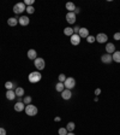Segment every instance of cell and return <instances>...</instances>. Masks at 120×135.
<instances>
[{
  "instance_id": "cell-11",
  "label": "cell",
  "mask_w": 120,
  "mask_h": 135,
  "mask_svg": "<svg viewBox=\"0 0 120 135\" xmlns=\"http://www.w3.org/2000/svg\"><path fill=\"white\" fill-rule=\"evenodd\" d=\"M18 23H19L20 25H23V27H27V25L30 23V20H29L28 16H22L20 18H18Z\"/></svg>"
},
{
  "instance_id": "cell-18",
  "label": "cell",
  "mask_w": 120,
  "mask_h": 135,
  "mask_svg": "<svg viewBox=\"0 0 120 135\" xmlns=\"http://www.w3.org/2000/svg\"><path fill=\"white\" fill-rule=\"evenodd\" d=\"M112 58H113V62L120 63V51H115L114 53L112 54Z\"/></svg>"
},
{
  "instance_id": "cell-20",
  "label": "cell",
  "mask_w": 120,
  "mask_h": 135,
  "mask_svg": "<svg viewBox=\"0 0 120 135\" xmlns=\"http://www.w3.org/2000/svg\"><path fill=\"white\" fill-rule=\"evenodd\" d=\"M55 89H56V92L61 93L62 90L65 89V86H64V83H61V82H58V83H56V86H55Z\"/></svg>"
},
{
  "instance_id": "cell-34",
  "label": "cell",
  "mask_w": 120,
  "mask_h": 135,
  "mask_svg": "<svg viewBox=\"0 0 120 135\" xmlns=\"http://www.w3.org/2000/svg\"><path fill=\"white\" fill-rule=\"evenodd\" d=\"M100 94H101V89H100V88H97V89L95 90V95H96V97H98Z\"/></svg>"
},
{
  "instance_id": "cell-10",
  "label": "cell",
  "mask_w": 120,
  "mask_h": 135,
  "mask_svg": "<svg viewBox=\"0 0 120 135\" xmlns=\"http://www.w3.org/2000/svg\"><path fill=\"white\" fill-rule=\"evenodd\" d=\"M14 110H16L17 112H22L25 110V104L23 101H17L16 104H14Z\"/></svg>"
},
{
  "instance_id": "cell-3",
  "label": "cell",
  "mask_w": 120,
  "mask_h": 135,
  "mask_svg": "<svg viewBox=\"0 0 120 135\" xmlns=\"http://www.w3.org/2000/svg\"><path fill=\"white\" fill-rule=\"evenodd\" d=\"M34 65H35V68H36L37 70H43L46 66V62L43 58H36L35 60H34Z\"/></svg>"
},
{
  "instance_id": "cell-23",
  "label": "cell",
  "mask_w": 120,
  "mask_h": 135,
  "mask_svg": "<svg viewBox=\"0 0 120 135\" xmlns=\"http://www.w3.org/2000/svg\"><path fill=\"white\" fill-rule=\"evenodd\" d=\"M76 128V126H75V123L73 122H69L67 123V126H66V129H67V132H73V129Z\"/></svg>"
},
{
  "instance_id": "cell-24",
  "label": "cell",
  "mask_w": 120,
  "mask_h": 135,
  "mask_svg": "<svg viewBox=\"0 0 120 135\" xmlns=\"http://www.w3.org/2000/svg\"><path fill=\"white\" fill-rule=\"evenodd\" d=\"M13 87H14V84L12 83V82H10V81H7V82L5 83V88H6L7 90H12V88H13Z\"/></svg>"
},
{
  "instance_id": "cell-14",
  "label": "cell",
  "mask_w": 120,
  "mask_h": 135,
  "mask_svg": "<svg viewBox=\"0 0 120 135\" xmlns=\"http://www.w3.org/2000/svg\"><path fill=\"white\" fill-rule=\"evenodd\" d=\"M28 58L30 59V60H35V59L37 58V52L35 50H33V48L29 50L28 51Z\"/></svg>"
},
{
  "instance_id": "cell-33",
  "label": "cell",
  "mask_w": 120,
  "mask_h": 135,
  "mask_svg": "<svg viewBox=\"0 0 120 135\" xmlns=\"http://www.w3.org/2000/svg\"><path fill=\"white\" fill-rule=\"evenodd\" d=\"M0 135H6V130L4 128H0Z\"/></svg>"
},
{
  "instance_id": "cell-25",
  "label": "cell",
  "mask_w": 120,
  "mask_h": 135,
  "mask_svg": "<svg viewBox=\"0 0 120 135\" xmlns=\"http://www.w3.org/2000/svg\"><path fill=\"white\" fill-rule=\"evenodd\" d=\"M58 133H59V135H67V129L66 128H59V130H58Z\"/></svg>"
},
{
  "instance_id": "cell-1",
  "label": "cell",
  "mask_w": 120,
  "mask_h": 135,
  "mask_svg": "<svg viewBox=\"0 0 120 135\" xmlns=\"http://www.w3.org/2000/svg\"><path fill=\"white\" fill-rule=\"evenodd\" d=\"M42 79V75L40 71H33V73L29 74V82H31V83H37V82H40Z\"/></svg>"
},
{
  "instance_id": "cell-31",
  "label": "cell",
  "mask_w": 120,
  "mask_h": 135,
  "mask_svg": "<svg viewBox=\"0 0 120 135\" xmlns=\"http://www.w3.org/2000/svg\"><path fill=\"white\" fill-rule=\"evenodd\" d=\"M114 40H117V41H119V40H120V31H119V33H115L114 34Z\"/></svg>"
},
{
  "instance_id": "cell-15",
  "label": "cell",
  "mask_w": 120,
  "mask_h": 135,
  "mask_svg": "<svg viewBox=\"0 0 120 135\" xmlns=\"http://www.w3.org/2000/svg\"><path fill=\"white\" fill-rule=\"evenodd\" d=\"M78 35H79V37H88L89 36V31H88L87 28H81Z\"/></svg>"
},
{
  "instance_id": "cell-21",
  "label": "cell",
  "mask_w": 120,
  "mask_h": 135,
  "mask_svg": "<svg viewBox=\"0 0 120 135\" xmlns=\"http://www.w3.org/2000/svg\"><path fill=\"white\" fill-rule=\"evenodd\" d=\"M14 93H16L17 97H23L24 95V89H23L22 87H17L16 90H14Z\"/></svg>"
},
{
  "instance_id": "cell-36",
  "label": "cell",
  "mask_w": 120,
  "mask_h": 135,
  "mask_svg": "<svg viewBox=\"0 0 120 135\" xmlns=\"http://www.w3.org/2000/svg\"><path fill=\"white\" fill-rule=\"evenodd\" d=\"M54 121H55V122H60V121H61V118H60V117H55V118H54Z\"/></svg>"
},
{
  "instance_id": "cell-6",
  "label": "cell",
  "mask_w": 120,
  "mask_h": 135,
  "mask_svg": "<svg viewBox=\"0 0 120 135\" xmlns=\"http://www.w3.org/2000/svg\"><path fill=\"white\" fill-rule=\"evenodd\" d=\"M96 41H97L98 44H106V42L108 41V36H107L105 33H100V34H97V36H96Z\"/></svg>"
},
{
  "instance_id": "cell-27",
  "label": "cell",
  "mask_w": 120,
  "mask_h": 135,
  "mask_svg": "<svg viewBox=\"0 0 120 135\" xmlns=\"http://www.w3.org/2000/svg\"><path fill=\"white\" fill-rule=\"evenodd\" d=\"M87 41L89 42V44H92V42H95V41H96V37H95V36H92V35H89V36L87 37Z\"/></svg>"
},
{
  "instance_id": "cell-16",
  "label": "cell",
  "mask_w": 120,
  "mask_h": 135,
  "mask_svg": "<svg viewBox=\"0 0 120 135\" xmlns=\"http://www.w3.org/2000/svg\"><path fill=\"white\" fill-rule=\"evenodd\" d=\"M7 24L10 27H16L18 24V18H14V17H11V18H8L7 20Z\"/></svg>"
},
{
  "instance_id": "cell-12",
  "label": "cell",
  "mask_w": 120,
  "mask_h": 135,
  "mask_svg": "<svg viewBox=\"0 0 120 135\" xmlns=\"http://www.w3.org/2000/svg\"><path fill=\"white\" fill-rule=\"evenodd\" d=\"M71 97H72V93H71L70 89H66V88H65L61 92V98L64 99V100H69V99H71Z\"/></svg>"
},
{
  "instance_id": "cell-13",
  "label": "cell",
  "mask_w": 120,
  "mask_h": 135,
  "mask_svg": "<svg viewBox=\"0 0 120 135\" xmlns=\"http://www.w3.org/2000/svg\"><path fill=\"white\" fill-rule=\"evenodd\" d=\"M106 52L108 54H113L115 52V46L114 44H112V42H108L106 45Z\"/></svg>"
},
{
  "instance_id": "cell-2",
  "label": "cell",
  "mask_w": 120,
  "mask_h": 135,
  "mask_svg": "<svg viewBox=\"0 0 120 135\" xmlns=\"http://www.w3.org/2000/svg\"><path fill=\"white\" fill-rule=\"evenodd\" d=\"M25 113L28 116H36L37 115V107L35 106V105H33V104H29V105H25Z\"/></svg>"
},
{
  "instance_id": "cell-19",
  "label": "cell",
  "mask_w": 120,
  "mask_h": 135,
  "mask_svg": "<svg viewBox=\"0 0 120 135\" xmlns=\"http://www.w3.org/2000/svg\"><path fill=\"white\" fill-rule=\"evenodd\" d=\"M64 34H65V35H67V36H70V37H71L75 33H73V29H72V28L67 27V28H65V29H64Z\"/></svg>"
},
{
  "instance_id": "cell-9",
  "label": "cell",
  "mask_w": 120,
  "mask_h": 135,
  "mask_svg": "<svg viewBox=\"0 0 120 135\" xmlns=\"http://www.w3.org/2000/svg\"><path fill=\"white\" fill-rule=\"evenodd\" d=\"M101 60H102V63H105V64H111V63L113 62V58H112V54H103V56L101 57Z\"/></svg>"
},
{
  "instance_id": "cell-5",
  "label": "cell",
  "mask_w": 120,
  "mask_h": 135,
  "mask_svg": "<svg viewBox=\"0 0 120 135\" xmlns=\"http://www.w3.org/2000/svg\"><path fill=\"white\" fill-rule=\"evenodd\" d=\"M25 10H27V6H25L24 3H17L16 5L13 6V12L14 13H22V12H24Z\"/></svg>"
},
{
  "instance_id": "cell-37",
  "label": "cell",
  "mask_w": 120,
  "mask_h": 135,
  "mask_svg": "<svg viewBox=\"0 0 120 135\" xmlns=\"http://www.w3.org/2000/svg\"><path fill=\"white\" fill-rule=\"evenodd\" d=\"M67 135H75V134H73L72 132H69V133H67Z\"/></svg>"
},
{
  "instance_id": "cell-4",
  "label": "cell",
  "mask_w": 120,
  "mask_h": 135,
  "mask_svg": "<svg viewBox=\"0 0 120 135\" xmlns=\"http://www.w3.org/2000/svg\"><path fill=\"white\" fill-rule=\"evenodd\" d=\"M64 86L66 89H72V88H75L76 86V80L73 79V77H66V80H65L64 82Z\"/></svg>"
},
{
  "instance_id": "cell-8",
  "label": "cell",
  "mask_w": 120,
  "mask_h": 135,
  "mask_svg": "<svg viewBox=\"0 0 120 135\" xmlns=\"http://www.w3.org/2000/svg\"><path fill=\"white\" fill-rule=\"evenodd\" d=\"M70 41H71V44H72L73 46H77V45L81 44V37H79L78 34H73L72 36L70 37Z\"/></svg>"
},
{
  "instance_id": "cell-7",
  "label": "cell",
  "mask_w": 120,
  "mask_h": 135,
  "mask_svg": "<svg viewBox=\"0 0 120 135\" xmlns=\"http://www.w3.org/2000/svg\"><path fill=\"white\" fill-rule=\"evenodd\" d=\"M66 21H67V23H70V24H75V23H76V15H75V12H67Z\"/></svg>"
},
{
  "instance_id": "cell-28",
  "label": "cell",
  "mask_w": 120,
  "mask_h": 135,
  "mask_svg": "<svg viewBox=\"0 0 120 135\" xmlns=\"http://www.w3.org/2000/svg\"><path fill=\"white\" fill-rule=\"evenodd\" d=\"M59 82H61V83H64L65 82V80H66V76L64 75V74H60V75H59Z\"/></svg>"
},
{
  "instance_id": "cell-29",
  "label": "cell",
  "mask_w": 120,
  "mask_h": 135,
  "mask_svg": "<svg viewBox=\"0 0 120 135\" xmlns=\"http://www.w3.org/2000/svg\"><path fill=\"white\" fill-rule=\"evenodd\" d=\"M25 11L28 12V13H30V15H31V13H34V12H35V8H34V6H28Z\"/></svg>"
},
{
  "instance_id": "cell-35",
  "label": "cell",
  "mask_w": 120,
  "mask_h": 135,
  "mask_svg": "<svg viewBox=\"0 0 120 135\" xmlns=\"http://www.w3.org/2000/svg\"><path fill=\"white\" fill-rule=\"evenodd\" d=\"M73 12H75V15L79 13V12H81V8H79V7H76V8H75V11H73Z\"/></svg>"
},
{
  "instance_id": "cell-22",
  "label": "cell",
  "mask_w": 120,
  "mask_h": 135,
  "mask_svg": "<svg viewBox=\"0 0 120 135\" xmlns=\"http://www.w3.org/2000/svg\"><path fill=\"white\" fill-rule=\"evenodd\" d=\"M66 8L69 10V12H73L76 8V5L73 3H67L66 4Z\"/></svg>"
},
{
  "instance_id": "cell-26",
  "label": "cell",
  "mask_w": 120,
  "mask_h": 135,
  "mask_svg": "<svg viewBox=\"0 0 120 135\" xmlns=\"http://www.w3.org/2000/svg\"><path fill=\"white\" fill-rule=\"evenodd\" d=\"M23 103H24L25 105L31 104V97H25V98L23 99Z\"/></svg>"
},
{
  "instance_id": "cell-30",
  "label": "cell",
  "mask_w": 120,
  "mask_h": 135,
  "mask_svg": "<svg viewBox=\"0 0 120 135\" xmlns=\"http://www.w3.org/2000/svg\"><path fill=\"white\" fill-rule=\"evenodd\" d=\"M24 4H25V5H28V6H33V4H34V0H25V1H24Z\"/></svg>"
},
{
  "instance_id": "cell-32",
  "label": "cell",
  "mask_w": 120,
  "mask_h": 135,
  "mask_svg": "<svg viewBox=\"0 0 120 135\" xmlns=\"http://www.w3.org/2000/svg\"><path fill=\"white\" fill-rule=\"evenodd\" d=\"M79 29H81L79 27H76V28H73V33H75V34H78L79 33Z\"/></svg>"
},
{
  "instance_id": "cell-17",
  "label": "cell",
  "mask_w": 120,
  "mask_h": 135,
  "mask_svg": "<svg viewBox=\"0 0 120 135\" xmlns=\"http://www.w3.org/2000/svg\"><path fill=\"white\" fill-rule=\"evenodd\" d=\"M16 93H14V90H7L6 92V98L8 99V100H13V99H16Z\"/></svg>"
}]
</instances>
